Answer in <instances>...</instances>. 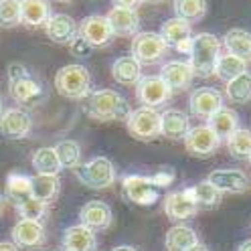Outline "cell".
Segmentation results:
<instances>
[{"label":"cell","instance_id":"cell-1","mask_svg":"<svg viewBox=\"0 0 251 251\" xmlns=\"http://www.w3.org/2000/svg\"><path fill=\"white\" fill-rule=\"evenodd\" d=\"M83 112L98 122H126L132 109L118 91L114 89H98L85 98Z\"/></svg>","mask_w":251,"mask_h":251},{"label":"cell","instance_id":"cell-2","mask_svg":"<svg viewBox=\"0 0 251 251\" xmlns=\"http://www.w3.org/2000/svg\"><path fill=\"white\" fill-rule=\"evenodd\" d=\"M8 91L14 101L25 105H35L45 96L41 81L21 63L8 65Z\"/></svg>","mask_w":251,"mask_h":251},{"label":"cell","instance_id":"cell-3","mask_svg":"<svg viewBox=\"0 0 251 251\" xmlns=\"http://www.w3.org/2000/svg\"><path fill=\"white\" fill-rule=\"evenodd\" d=\"M55 87L67 100H85L91 93V75L87 67L79 65V63H71V65H65L57 71Z\"/></svg>","mask_w":251,"mask_h":251},{"label":"cell","instance_id":"cell-4","mask_svg":"<svg viewBox=\"0 0 251 251\" xmlns=\"http://www.w3.org/2000/svg\"><path fill=\"white\" fill-rule=\"evenodd\" d=\"M221 55V41L211 33H199L193 37L191 49V67L199 77H211L217 65V59Z\"/></svg>","mask_w":251,"mask_h":251},{"label":"cell","instance_id":"cell-5","mask_svg":"<svg viewBox=\"0 0 251 251\" xmlns=\"http://www.w3.org/2000/svg\"><path fill=\"white\" fill-rule=\"evenodd\" d=\"M75 178L83 186L93 188V191H101V188H109L116 182V168L112 160L105 156H96L85 164H79L75 170Z\"/></svg>","mask_w":251,"mask_h":251},{"label":"cell","instance_id":"cell-6","mask_svg":"<svg viewBox=\"0 0 251 251\" xmlns=\"http://www.w3.org/2000/svg\"><path fill=\"white\" fill-rule=\"evenodd\" d=\"M126 128L132 138L140 140V142H150V140L160 136V114L144 105L132 109L130 118L126 120Z\"/></svg>","mask_w":251,"mask_h":251},{"label":"cell","instance_id":"cell-7","mask_svg":"<svg viewBox=\"0 0 251 251\" xmlns=\"http://www.w3.org/2000/svg\"><path fill=\"white\" fill-rule=\"evenodd\" d=\"M122 191L124 197L128 199L134 205L140 207H152L156 201L160 199L158 186L152 182L150 176H142V175H128L122 178Z\"/></svg>","mask_w":251,"mask_h":251},{"label":"cell","instance_id":"cell-8","mask_svg":"<svg viewBox=\"0 0 251 251\" xmlns=\"http://www.w3.org/2000/svg\"><path fill=\"white\" fill-rule=\"evenodd\" d=\"M168 51V45L162 41L158 33H136L132 39V57L140 65H152L158 63Z\"/></svg>","mask_w":251,"mask_h":251},{"label":"cell","instance_id":"cell-9","mask_svg":"<svg viewBox=\"0 0 251 251\" xmlns=\"http://www.w3.org/2000/svg\"><path fill=\"white\" fill-rule=\"evenodd\" d=\"M136 98L144 107H160L172 98V89L162 81L160 75H148L142 77L136 85Z\"/></svg>","mask_w":251,"mask_h":251},{"label":"cell","instance_id":"cell-10","mask_svg":"<svg viewBox=\"0 0 251 251\" xmlns=\"http://www.w3.org/2000/svg\"><path fill=\"white\" fill-rule=\"evenodd\" d=\"M184 146L191 156H199V158H209L213 156L219 146H221V140L217 138V134L209 128V126H195L186 132L184 136Z\"/></svg>","mask_w":251,"mask_h":251},{"label":"cell","instance_id":"cell-11","mask_svg":"<svg viewBox=\"0 0 251 251\" xmlns=\"http://www.w3.org/2000/svg\"><path fill=\"white\" fill-rule=\"evenodd\" d=\"M77 35L81 39H85L93 49H98V47H107L116 37L107 19L101 17V14H91V17L83 19L79 28H77Z\"/></svg>","mask_w":251,"mask_h":251},{"label":"cell","instance_id":"cell-12","mask_svg":"<svg viewBox=\"0 0 251 251\" xmlns=\"http://www.w3.org/2000/svg\"><path fill=\"white\" fill-rule=\"evenodd\" d=\"M207 180L217 188L219 193H229V195H243L249 191V176L243 170L237 168H219L213 170L207 176Z\"/></svg>","mask_w":251,"mask_h":251},{"label":"cell","instance_id":"cell-13","mask_svg":"<svg viewBox=\"0 0 251 251\" xmlns=\"http://www.w3.org/2000/svg\"><path fill=\"white\" fill-rule=\"evenodd\" d=\"M10 235H12V243L19 249H37L47 239L43 223L30 221V219H19V221L14 223Z\"/></svg>","mask_w":251,"mask_h":251},{"label":"cell","instance_id":"cell-14","mask_svg":"<svg viewBox=\"0 0 251 251\" xmlns=\"http://www.w3.org/2000/svg\"><path fill=\"white\" fill-rule=\"evenodd\" d=\"M188 107L191 114L201 120H209L215 112L223 107V96L213 87H199L188 98Z\"/></svg>","mask_w":251,"mask_h":251},{"label":"cell","instance_id":"cell-15","mask_svg":"<svg viewBox=\"0 0 251 251\" xmlns=\"http://www.w3.org/2000/svg\"><path fill=\"white\" fill-rule=\"evenodd\" d=\"M33 130V118L21 107H8L0 116V132L8 140L26 138Z\"/></svg>","mask_w":251,"mask_h":251},{"label":"cell","instance_id":"cell-16","mask_svg":"<svg viewBox=\"0 0 251 251\" xmlns=\"http://www.w3.org/2000/svg\"><path fill=\"white\" fill-rule=\"evenodd\" d=\"M79 221L91 231H105L112 227V221H114L112 207L101 201H89L79 211Z\"/></svg>","mask_w":251,"mask_h":251},{"label":"cell","instance_id":"cell-17","mask_svg":"<svg viewBox=\"0 0 251 251\" xmlns=\"http://www.w3.org/2000/svg\"><path fill=\"white\" fill-rule=\"evenodd\" d=\"M160 77L172 91H184L193 85L195 71L188 61H168L160 69Z\"/></svg>","mask_w":251,"mask_h":251},{"label":"cell","instance_id":"cell-18","mask_svg":"<svg viewBox=\"0 0 251 251\" xmlns=\"http://www.w3.org/2000/svg\"><path fill=\"white\" fill-rule=\"evenodd\" d=\"M164 213L172 221H184L199 213V205L193 201L191 193L186 191H175L164 197Z\"/></svg>","mask_w":251,"mask_h":251},{"label":"cell","instance_id":"cell-19","mask_svg":"<svg viewBox=\"0 0 251 251\" xmlns=\"http://www.w3.org/2000/svg\"><path fill=\"white\" fill-rule=\"evenodd\" d=\"M63 251H98L96 231L85 225H73L63 233Z\"/></svg>","mask_w":251,"mask_h":251},{"label":"cell","instance_id":"cell-20","mask_svg":"<svg viewBox=\"0 0 251 251\" xmlns=\"http://www.w3.org/2000/svg\"><path fill=\"white\" fill-rule=\"evenodd\" d=\"M47 37H49L53 43L57 45H69L71 39L77 35V25L75 21L69 17V14H51V19L45 25Z\"/></svg>","mask_w":251,"mask_h":251},{"label":"cell","instance_id":"cell-21","mask_svg":"<svg viewBox=\"0 0 251 251\" xmlns=\"http://www.w3.org/2000/svg\"><path fill=\"white\" fill-rule=\"evenodd\" d=\"M107 23L112 26L114 35L118 37H134L138 33V26H140V17L136 10L130 8H112L107 12Z\"/></svg>","mask_w":251,"mask_h":251},{"label":"cell","instance_id":"cell-22","mask_svg":"<svg viewBox=\"0 0 251 251\" xmlns=\"http://www.w3.org/2000/svg\"><path fill=\"white\" fill-rule=\"evenodd\" d=\"M188 130H191L188 116L180 109H166L160 114V136L168 140H184Z\"/></svg>","mask_w":251,"mask_h":251},{"label":"cell","instance_id":"cell-23","mask_svg":"<svg viewBox=\"0 0 251 251\" xmlns=\"http://www.w3.org/2000/svg\"><path fill=\"white\" fill-rule=\"evenodd\" d=\"M112 77L120 85L134 87V85H138L140 79H142V65H140L132 55L118 57L112 65Z\"/></svg>","mask_w":251,"mask_h":251},{"label":"cell","instance_id":"cell-24","mask_svg":"<svg viewBox=\"0 0 251 251\" xmlns=\"http://www.w3.org/2000/svg\"><path fill=\"white\" fill-rule=\"evenodd\" d=\"M51 19L49 0H21V23L26 26H43Z\"/></svg>","mask_w":251,"mask_h":251},{"label":"cell","instance_id":"cell-25","mask_svg":"<svg viewBox=\"0 0 251 251\" xmlns=\"http://www.w3.org/2000/svg\"><path fill=\"white\" fill-rule=\"evenodd\" d=\"M61 180L57 175H37L30 176V197L49 205L59 195Z\"/></svg>","mask_w":251,"mask_h":251},{"label":"cell","instance_id":"cell-26","mask_svg":"<svg viewBox=\"0 0 251 251\" xmlns=\"http://www.w3.org/2000/svg\"><path fill=\"white\" fill-rule=\"evenodd\" d=\"M223 45L227 53L243 59L245 63L251 61V33L245 28H231L223 37Z\"/></svg>","mask_w":251,"mask_h":251},{"label":"cell","instance_id":"cell-27","mask_svg":"<svg viewBox=\"0 0 251 251\" xmlns=\"http://www.w3.org/2000/svg\"><path fill=\"white\" fill-rule=\"evenodd\" d=\"M207 122H209L207 126L217 134L219 140H227L235 130L239 128V116H237V112H233L231 107H225V105L219 109V112H215Z\"/></svg>","mask_w":251,"mask_h":251},{"label":"cell","instance_id":"cell-28","mask_svg":"<svg viewBox=\"0 0 251 251\" xmlns=\"http://www.w3.org/2000/svg\"><path fill=\"white\" fill-rule=\"evenodd\" d=\"M164 243H166L168 251H186L188 247L199 243V235L188 225H175L168 229Z\"/></svg>","mask_w":251,"mask_h":251},{"label":"cell","instance_id":"cell-29","mask_svg":"<svg viewBox=\"0 0 251 251\" xmlns=\"http://www.w3.org/2000/svg\"><path fill=\"white\" fill-rule=\"evenodd\" d=\"M245 71H247V63H245L243 59L235 57V55H231V53H225V55H219L213 75H217L219 79L227 83V81L235 79V77L241 75V73H245Z\"/></svg>","mask_w":251,"mask_h":251},{"label":"cell","instance_id":"cell-30","mask_svg":"<svg viewBox=\"0 0 251 251\" xmlns=\"http://www.w3.org/2000/svg\"><path fill=\"white\" fill-rule=\"evenodd\" d=\"M158 35L162 37V41H164L168 47H176L178 43H182V41H186V39L193 37V35H191V25L184 23V21H180V19H176V17H175V19H168L166 23H162Z\"/></svg>","mask_w":251,"mask_h":251},{"label":"cell","instance_id":"cell-31","mask_svg":"<svg viewBox=\"0 0 251 251\" xmlns=\"http://www.w3.org/2000/svg\"><path fill=\"white\" fill-rule=\"evenodd\" d=\"M175 12L176 19L193 25L205 19L207 14V0H175Z\"/></svg>","mask_w":251,"mask_h":251},{"label":"cell","instance_id":"cell-32","mask_svg":"<svg viewBox=\"0 0 251 251\" xmlns=\"http://www.w3.org/2000/svg\"><path fill=\"white\" fill-rule=\"evenodd\" d=\"M225 96L231 103H247L251 100V71H245L227 81Z\"/></svg>","mask_w":251,"mask_h":251},{"label":"cell","instance_id":"cell-33","mask_svg":"<svg viewBox=\"0 0 251 251\" xmlns=\"http://www.w3.org/2000/svg\"><path fill=\"white\" fill-rule=\"evenodd\" d=\"M30 162H33V168L37 170V175H57L61 172V164H59V158H57V152L55 148H39L33 158H30Z\"/></svg>","mask_w":251,"mask_h":251},{"label":"cell","instance_id":"cell-34","mask_svg":"<svg viewBox=\"0 0 251 251\" xmlns=\"http://www.w3.org/2000/svg\"><path fill=\"white\" fill-rule=\"evenodd\" d=\"M57 158L61 168H71L75 170L81 164V146L75 142V140H61V142L55 146Z\"/></svg>","mask_w":251,"mask_h":251},{"label":"cell","instance_id":"cell-35","mask_svg":"<svg viewBox=\"0 0 251 251\" xmlns=\"http://www.w3.org/2000/svg\"><path fill=\"white\" fill-rule=\"evenodd\" d=\"M188 193H191L193 201L202 209H213V207H217L219 202H221V193H219L209 180H202L197 186L188 188Z\"/></svg>","mask_w":251,"mask_h":251},{"label":"cell","instance_id":"cell-36","mask_svg":"<svg viewBox=\"0 0 251 251\" xmlns=\"http://www.w3.org/2000/svg\"><path fill=\"white\" fill-rule=\"evenodd\" d=\"M227 148L235 158H249L251 154V130L237 128L227 138Z\"/></svg>","mask_w":251,"mask_h":251},{"label":"cell","instance_id":"cell-37","mask_svg":"<svg viewBox=\"0 0 251 251\" xmlns=\"http://www.w3.org/2000/svg\"><path fill=\"white\" fill-rule=\"evenodd\" d=\"M6 195L14 201H25L30 197V176L26 175H19V172H12L6 178Z\"/></svg>","mask_w":251,"mask_h":251},{"label":"cell","instance_id":"cell-38","mask_svg":"<svg viewBox=\"0 0 251 251\" xmlns=\"http://www.w3.org/2000/svg\"><path fill=\"white\" fill-rule=\"evenodd\" d=\"M17 213L21 215V219H30V221H41L47 215V205L33 197H28L25 201L17 202Z\"/></svg>","mask_w":251,"mask_h":251},{"label":"cell","instance_id":"cell-39","mask_svg":"<svg viewBox=\"0 0 251 251\" xmlns=\"http://www.w3.org/2000/svg\"><path fill=\"white\" fill-rule=\"evenodd\" d=\"M21 25V0H0V26Z\"/></svg>","mask_w":251,"mask_h":251},{"label":"cell","instance_id":"cell-40","mask_svg":"<svg viewBox=\"0 0 251 251\" xmlns=\"http://www.w3.org/2000/svg\"><path fill=\"white\" fill-rule=\"evenodd\" d=\"M69 49H71V53H73L75 57L85 59V57H89V55H91L93 47H91V45H89L85 39H81L79 35H75V37L71 39V43H69Z\"/></svg>","mask_w":251,"mask_h":251},{"label":"cell","instance_id":"cell-41","mask_svg":"<svg viewBox=\"0 0 251 251\" xmlns=\"http://www.w3.org/2000/svg\"><path fill=\"white\" fill-rule=\"evenodd\" d=\"M152 178V182L158 186V188H166V186H170L172 184V180H175V172H172L170 168H162V170H158L154 176H150Z\"/></svg>","mask_w":251,"mask_h":251},{"label":"cell","instance_id":"cell-42","mask_svg":"<svg viewBox=\"0 0 251 251\" xmlns=\"http://www.w3.org/2000/svg\"><path fill=\"white\" fill-rule=\"evenodd\" d=\"M144 0H112V4L116 8H130V10H136Z\"/></svg>","mask_w":251,"mask_h":251},{"label":"cell","instance_id":"cell-43","mask_svg":"<svg viewBox=\"0 0 251 251\" xmlns=\"http://www.w3.org/2000/svg\"><path fill=\"white\" fill-rule=\"evenodd\" d=\"M175 49L178 51V53H184V55H191V49H193V37L191 39H186V41H182V43H178Z\"/></svg>","mask_w":251,"mask_h":251},{"label":"cell","instance_id":"cell-44","mask_svg":"<svg viewBox=\"0 0 251 251\" xmlns=\"http://www.w3.org/2000/svg\"><path fill=\"white\" fill-rule=\"evenodd\" d=\"M0 251H21L12 241H0Z\"/></svg>","mask_w":251,"mask_h":251},{"label":"cell","instance_id":"cell-45","mask_svg":"<svg viewBox=\"0 0 251 251\" xmlns=\"http://www.w3.org/2000/svg\"><path fill=\"white\" fill-rule=\"evenodd\" d=\"M186 251H209V247H207V245H202V243H195L193 247H188Z\"/></svg>","mask_w":251,"mask_h":251},{"label":"cell","instance_id":"cell-46","mask_svg":"<svg viewBox=\"0 0 251 251\" xmlns=\"http://www.w3.org/2000/svg\"><path fill=\"white\" fill-rule=\"evenodd\" d=\"M237 251H251V239H247V241H243L239 247H237Z\"/></svg>","mask_w":251,"mask_h":251},{"label":"cell","instance_id":"cell-47","mask_svg":"<svg viewBox=\"0 0 251 251\" xmlns=\"http://www.w3.org/2000/svg\"><path fill=\"white\" fill-rule=\"evenodd\" d=\"M112 251H138V249H134V247H130V245H120V247H114Z\"/></svg>","mask_w":251,"mask_h":251},{"label":"cell","instance_id":"cell-48","mask_svg":"<svg viewBox=\"0 0 251 251\" xmlns=\"http://www.w3.org/2000/svg\"><path fill=\"white\" fill-rule=\"evenodd\" d=\"M2 213H4V197L0 195V215H2Z\"/></svg>","mask_w":251,"mask_h":251},{"label":"cell","instance_id":"cell-49","mask_svg":"<svg viewBox=\"0 0 251 251\" xmlns=\"http://www.w3.org/2000/svg\"><path fill=\"white\" fill-rule=\"evenodd\" d=\"M4 114V103H2V98H0V116Z\"/></svg>","mask_w":251,"mask_h":251},{"label":"cell","instance_id":"cell-50","mask_svg":"<svg viewBox=\"0 0 251 251\" xmlns=\"http://www.w3.org/2000/svg\"><path fill=\"white\" fill-rule=\"evenodd\" d=\"M144 2H152V4H158V2H164V0H144Z\"/></svg>","mask_w":251,"mask_h":251},{"label":"cell","instance_id":"cell-51","mask_svg":"<svg viewBox=\"0 0 251 251\" xmlns=\"http://www.w3.org/2000/svg\"><path fill=\"white\" fill-rule=\"evenodd\" d=\"M57 2H71V0H57Z\"/></svg>","mask_w":251,"mask_h":251},{"label":"cell","instance_id":"cell-52","mask_svg":"<svg viewBox=\"0 0 251 251\" xmlns=\"http://www.w3.org/2000/svg\"><path fill=\"white\" fill-rule=\"evenodd\" d=\"M247 160H249V164H251V154H249V158H247Z\"/></svg>","mask_w":251,"mask_h":251}]
</instances>
